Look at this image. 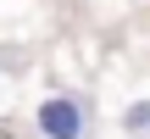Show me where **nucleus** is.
Instances as JSON below:
<instances>
[{
  "label": "nucleus",
  "instance_id": "obj_1",
  "mask_svg": "<svg viewBox=\"0 0 150 139\" xmlns=\"http://www.w3.org/2000/svg\"><path fill=\"white\" fill-rule=\"evenodd\" d=\"M89 117V106L83 100H72V95H56V100H45L39 106V134L45 139H83V123Z\"/></svg>",
  "mask_w": 150,
  "mask_h": 139
},
{
  "label": "nucleus",
  "instance_id": "obj_2",
  "mask_svg": "<svg viewBox=\"0 0 150 139\" xmlns=\"http://www.w3.org/2000/svg\"><path fill=\"white\" fill-rule=\"evenodd\" d=\"M122 123H128L134 134H145V128H150V100H139V106H128V117H122Z\"/></svg>",
  "mask_w": 150,
  "mask_h": 139
}]
</instances>
